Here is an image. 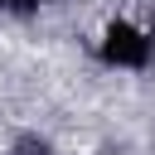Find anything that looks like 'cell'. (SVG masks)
Wrapping results in <instances>:
<instances>
[{
  "mask_svg": "<svg viewBox=\"0 0 155 155\" xmlns=\"http://www.w3.org/2000/svg\"><path fill=\"white\" fill-rule=\"evenodd\" d=\"M102 58L116 63V68H140L150 58V39H140L131 24H107L102 34Z\"/></svg>",
  "mask_w": 155,
  "mask_h": 155,
  "instance_id": "1",
  "label": "cell"
},
{
  "mask_svg": "<svg viewBox=\"0 0 155 155\" xmlns=\"http://www.w3.org/2000/svg\"><path fill=\"white\" fill-rule=\"evenodd\" d=\"M44 0H0V10H10V15H34Z\"/></svg>",
  "mask_w": 155,
  "mask_h": 155,
  "instance_id": "2",
  "label": "cell"
},
{
  "mask_svg": "<svg viewBox=\"0 0 155 155\" xmlns=\"http://www.w3.org/2000/svg\"><path fill=\"white\" fill-rule=\"evenodd\" d=\"M15 155H48V145H44V140H34V136H24V140L15 145Z\"/></svg>",
  "mask_w": 155,
  "mask_h": 155,
  "instance_id": "3",
  "label": "cell"
},
{
  "mask_svg": "<svg viewBox=\"0 0 155 155\" xmlns=\"http://www.w3.org/2000/svg\"><path fill=\"white\" fill-rule=\"evenodd\" d=\"M150 48H155V29H150Z\"/></svg>",
  "mask_w": 155,
  "mask_h": 155,
  "instance_id": "4",
  "label": "cell"
}]
</instances>
